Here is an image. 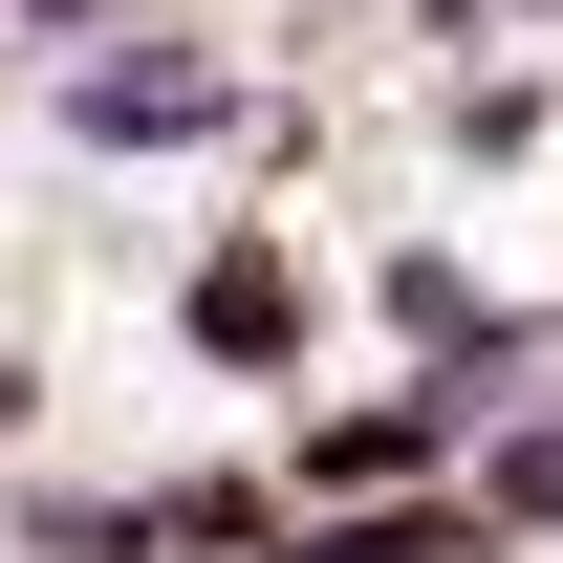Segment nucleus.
Instances as JSON below:
<instances>
[{"instance_id":"39448f33","label":"nucleus","mask_w":563,"mask_h":563,"mask_svg":"<svg viewBox=\"0 0 563 563\" xmlns=\"http://www.w3.org/2000/svg\"><path fill=\"white\" fill-rule=\"evenodd\" d=\"M477 498H498V520H563V433H520V455H498Z\"/></svg>"},{"instance_id":"f257e3e1","label":"nucleus","mask_w":563,"mask_h":563,"mask_svg":"<svg viewBox=\"0 0 563 563\" xmlns=\"http://www.w3.org/2000/svg\"><path fill=\"white\" fill-rule=\"evenodd\" d=\"M66 131H87V152H217L239 87H217L196 44H87V66H66Z\"/></svg>"},{"instance_id":"423d86ee","label":"nucleus","mask_w":563,"mask_h":563,"mask_svg":"<svg viewBox=\"0 0 563 563\" xmlns=\"http://www.w3.org/2000/svg\"><path fill=\"white\" fill-rule=\"evenodd\" d=\"M0 433H22V368H0Z\"/></svg>"},{"instance_id":"20e7f679","label":"nucleus","mask_w":563,"mask_h":563,"mask_svg":"<svg viewBox=\"0 0 563 563\" xmlns=\"http://www.w3.org/2000/svg\"><path fill=\"white\" fill-rule=\"evenodd\" d=\"M498 498H433V520H347V542H303V563H477Z\"/></svg>"},{"instance_id":"7ed1b4c3","label":"nucleus","mask_w":563,"mask_h":563,"mask_svg":"<svg viewBox=\"0 0 563 563\" xmlns=\"http://www.w3.org/2000/svg\"><path fill=\"white\" fill-rule=\"evenodd\" d=\"M412 455H433V412H347V433H303V477H325V498H368V477H412Z\"/></svg>"},{"instance_id":"f03ea898","label":"nucleus","mask_w":563,"mask_h":563,"mask_svg":"<svg viewBox=\"0 0 563 563\" xmlns=\"http://www.w3.org/2000/svg\"><path fill=\"white\" fill-rule=\"evenodd\" d=\"M196 347L217 368H282V347H303V282H282V261H217L196 282Z\"/></svg>"}]
</instances>
